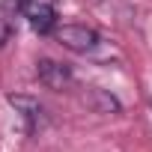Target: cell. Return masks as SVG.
<instances>
[{
  "mask_svg": "<svg viewBox=\"0 0 152 152\" xmlns=\"http://www.w3.org/2000/svg\"><path fill=\"white\" fill-rule=\"evenodd\" d=\"M54 39L72 54H90V51H96L102 45L99 30H93L87 24H60L54 30Z\"/></svg>",
  "mask_w": 152,
  "mask_h": 152,
  "instance_id": "1",
  "label": "cell"
},
{
  "mask_svg": "<svg viewBox=\"0 0 152 152\" xmlns=\"http://www.w3.org/2000/svg\"><path fill=\"white\" fill-rule=\"evenodd\" d=\"M36 78L45 90H54V93H63L75 84V72L72 66L60 63V60H51V57H42L36 63Z\"/></svg>",
  "mask_w": 152,
  "mask_h": 152,
  "instance_id": "2",
  "label": "cell"
},
{
  "mask_svg": "<svg viewBox=\"0 0 152 152\" xmlns=\"http://www.w3.org/2000/svg\"><path fill=\"white\" fill-rule=\"evenodd\" d=\"M21 15L39 36L57 30V3L54 0H21Z\"/></svg>",
  "mask_w": 152,
  "mask_h": 152,
  "instance_id": "3",
  "label": "cell"
},
{
  "mask_svg": "<svg viewBox=\"0 0 152 152\" xmlns=\"http://www.w3.org/2000/svg\"><path fill=\"white\" fill-rule=\"evenodd\" d=\"M6 102L15 107V113L24 119V125H27V131L33 134L36 128H42L45 125V107L39 104V99H33V96H24V93H9L6 96Z\"/></svg>",
  "mask_w": 152,
  "mask_h": 152,
  "instance_id": "4",
  "label": "cell"
},
{
  "mask_svg": "<svg viewBox=\"0 0 152 152\" xmlns=\"http://www.w3.org/2000/svg\"><path fill=\"white\" fill-rule=\"evenodd\" d=\"M81 102H84L93 113H102V116H113V113H119V110H122L119 99H116L113 93L102 90V87H87V90L81 93Z\"/></svg>",
  "mask_w": 152,
  "mask_h": 152,
  "instance_id": "5",
  "label": "cell"
},
{
  "mask_svg": "<svg viewBox=\"0 0 152 152\" xmlns=\"http://www.w3.org/2000/svg\"><path fill=\"white\" fill-rule=\"evenodd\" d=\"M12 30H15V27H12V18H6V12H0V48L9 42Z\"/></svg>",
  "mask_w": 152,
  "mask_h": 152,
  "instance_id": "6",
  "label": "cell"
},
{
  "mask_svg": "<svg viewBox=\"0 0 152 152\" xmlns=\"http://www.w3.org/2000/svg\"><path fill=\"white\" fill-rule=\"evenodd\" d=\"M149 104H152V102H149Z\"/></svg>",
  "mask_w": 152,
  "mask_h": 152,
  "instance_id": "7",
  "label": "cell"
}]
</instances>
